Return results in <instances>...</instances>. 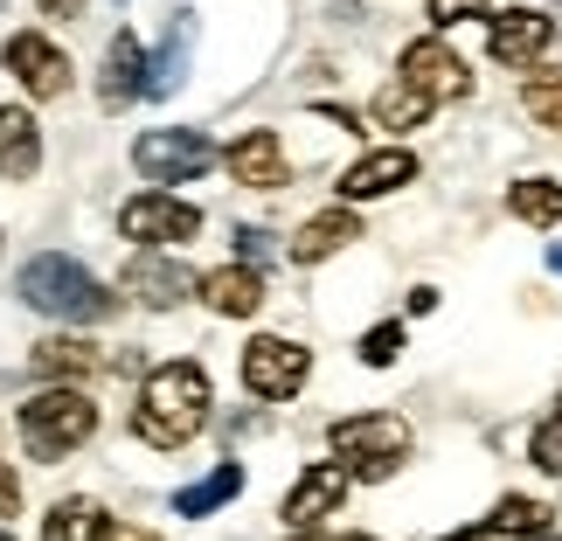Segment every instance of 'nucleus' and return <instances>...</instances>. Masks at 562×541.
Returning <instances> with one entry per match:
<instances>
[{
	"label": "nucleus",
	"instance_id": "35",
	"mask_svg": "<svg viewBox=\"0 0 562 541\" xmlns=\"http://www.w3.org/2000/svg\"><path fill=\"white\" fill-rule=\"evenodd\" d=\"M549 271H555V278H562V244H549Z\"/></svg>",
	"mask_w": 562,
	"mask_h": 541
},
{
	"label": "nucleus",
	"instance_id": "8",
	"mask_svg": "<svg viewBox=\"0 0 562 541\" xmlns=\"http://www.w3.org/2000/svg\"><path fill=\"white\" fill-rule=\"evenodd\" d=\"M0 63H8V77L29 98H63L70 91V56H63L49 35H35V29H14L8 42H0Z\"/></svg>",
	"mask_w": 562,
	"mask_h": 541
},
{
	"label": "nucleus",
	"instance_id": "14",
	"mask_svg": "<svg viewBox=\"0 0 562 541\" xmlns=\"http://www.w3.org/2000/svg\"><path fill=\"white\" fill-rule=\"evenodd\" d=\"M409 181H417V154L409 146H375L340 174V202H382V194H396Z\"/></svg>",
	"mask_w": 562,
	"mask_h": 541
},
{
	"label": "nucleus",
	"instance_id": "1",
	"mask_svg": "<svg viewBox=\"0 0 562 541\" xmlns=\"http://www.w3.org/2000/svg\"><path fill=\"white\" fill-rule=\"evenodd\" d=\"M209 409H215L209 368H202V361H160L154 375L139 382L133 438H139V444H154V451H181L194 430L209 424Z\"/></svg>",
	"mask_w": 562,
	"mask_h": 541
},
{
	"label": "nucleus",
	"instance_id": "37",
	"mask_svg": "<svg viewBox=\"0 0 562 541\" xmlns=\"http://www.w3.org/2000/svg\"><path fill=\"white\" fill-rule=\"evenodd\" d=\"M555 42H562V14H555Z\"/></svg>",
	"mask_w": 562,
	"mask_h": 541
},
{
	"label": "nucleus",
	"instance_id": "21",
	"mask_svg": "<svg viewBox=\"0 0 562 541\" xmlns=\"http://www.w3.org/2000/svg\"><path fill=\"white\" fill-rule=\"evenodd\" d=\"M104 534H112V514H104V500H91V493L56 500L49 521H42V541H104Z\"/></svg>",
	"mask_w": 562,
	"mask_h": 541
},
{
	"label": "nucleus",
	"instance_id": "15",
	"mask_svg": "<svg viewBox=\"0 0 562 541\" xmlns=\"http://www.w3.org/2000/svg\"><path fill=\"white\" fill-rule=\"evenodd\" d=\"M194 292H202V306H209V313H223V319H250L257 306H265V271L236 257V264L202 271V278H194Z\"/></svg>",
	"mask_w": 562,
	"mask_h": 541
},
{
	"label": "nucleus",
	"instance_id": "23",
	"mask_svg": "<svg viewBox=\"0 0 562 541\" xmlns=\"http://www.w3.org/2000/svg\"><path fill=\"white\" fill-rule=\"evenodd\" d=\"M236 493H244V465H215L209 480H194V486H181V493H175V514H181V521H202V514L229 507Z\"/></svg>",
	"mask_w": 562,
	"mask_h": 541
},
{
	"label": "nucleus",
	"instance_id": "25",
	"mask_svg": "<svg viewBox=\"0 0 562 541\" xmlns=\"http://www.w3.org/2000/svg\"><path fill=\"white\" fill-rule=\"evenodd\" d=\"M549 521H555V514L542 507V500H528V493H507V500L501 507H493V534H521V541H542L549 534Z\"/></svg>",
	"mask_w": 562,
	"mask_h": 541
},
{
	"label": "nucleus",
	"instance_id": "11",
	"mask_svg": "<svg viewBox=\"0 0 562 541\" xmlns=\"http://www.w3.org/2000/svg\"><path fill=\"white\" fill-rule=\"evenodd\" d=\"M133 98H154V56H146V42L133 29H119L112 49H104V70H98V104L125 112Z\"/></svg>",
	"mask_w": 562,
	"mask_h": 541
},
{
	"label": "nucleus",
	"instance_id": "26",
	"mask_svg": "<svg viewBox=\"0 0 562 541\" xmlns=\"http://www.w3.org/2000/svg\"><path fill=\"white\" fill-rule=\"evenodd\" d=\"M181 70H188V14H175V29H167V49L154 56V98L181 91Z\"/></svg>",
	"mask_w": 562,
	"mask_h": 541
},
{
	"label": "nucleus",
	"instance_id": "38",
	"mask_svg": "<svg viewBox=\"0 0 562 541\" xmlns=\"http://www.w3.org/2000/svg\"><path fill=\"white\" fill-rule=\"evenodd\" d=\"M542 541H562V534H542Z\"/></svg>",
	"mask_w": 562,
	"mask_h": 541
},
{
	"label": "nucleus",
	"instance_id": "19",
	"mask_svg": "<svg viewBox=\"0 0 562 541\" xmlns=\"http://www.w3.org/2000/svg\"><path fill=\"white\" fill-rule=\"evenodd\" d=\"M29 368L42 382H83V375H98L104 368V348L98 340H83V334H49V340H35L29 348Z\"/></svg>",
	"mask_w": 562,
	"mask_h": 541
},
{
	"label": "nucleus",
	"instance_id": "6",
	"mask_svg": "<svg viewBox=\"0 0 562 541\" xmlns=\"http://www.w3.org/2000/svg\"><path fill=\"white\" fill-rule=\"evenodd\" d=\"M215 167V139L209 133H188V125H154V133L133 139V174L175 188V181H194Z\"/></svg>",
	"mask_w": 562,
	"mask_h": 541
},
{
	"label": "nucleus",
	"instance_id": "27",
	"mask_svg": "<svg viewBox=\"0 0 562 541\" xmlns=\"http://www.w3.org/2000/svg\"><path fill=\"white\" fill-rule=\"evenodd\" d=\"M528 465H535V472H549V480H562V409L535 424V438H528Z\"/></svg>",
	"mask_w": 562,
	"mask_h": 541
},
{
	"label": "nucleus",
	"instance_id": "12",
	"mask_svg": "<svg viewBox=\"0 0 562 541\" xmlns=\"http://www.w3.org/2000/svg\"><path fill=\"white\" fill-rule=\"evenodd\" d=\"M223 167H229V181H236V188H250V194H278V188L292 181L285 139L265 133V125H257V133H236V146L223 154Z\"/></svg>",
	"mask_w": 562,
	"mask_h": 541
},
{
	"label": "nucleus",
	"instance_id": "10",
	"mask_svg": "<svg viewBox=\"0 0 562 541\" xmlns=\"http://www.w3.org/2000/svg\"><path fill=\"white\" fill-rule=\"evenodd\" d=\"M396 77H409V83H424L430 98H465L472 91V70H465V56L451 49L445 35H417V42H403V56H396Z\"/></svg>",
	"mask_w": 562,
	"mask_h": 541
},
{
	"label": "nucleus",
	"instance_id": "34",
	"mask_svg": "<svg viewBox=\"0 0 562 541\" xmlns=\"http://www.w3.org/2000/svg\"><path fill=\"white\" fill-rule=\"evenodd\" d=\"M445 541H486V528H465V534H445Z\"/></svg>",
	"mask_w": 562,
	"mask_h": 541
},
{
	"label": "nucleus",
	"instance_id": "17",
	"mask_svg": "<svg viewBox=\"0 0 562 541\" xmlns=\"http://www.w3.org/2000/svg\"><path fill=\"white\" fill-rule=\"evenodd\" d=\"M125 292H133V298H146V306H181V298L194 292V271H188V264H175V257H160V250H146V244H139V257L125 264Z\"/></svg>",
	"mask_w": 562,
	"mask_h": 541
},
{
	"label": "nucleus",
	"instance_id": "22",
	"mask_svg": "<svg viewBox=\"0 0 562 541\" xmlns=\"http://www.w3.org/2000/svg\"><path fill=\"white\" fill-rule=\"evenodd\" d=\"M521 112L542 125V133H562V63H528V77H521Z\"/></svg>",
	"mask_w": 562,
	"mask_h": 541
},
{
	"label": "nucleus",
	"instance_id": "29",
	"mask_svg": "<svg viewBox=\"0 0 562 541\" xmlns=\"http://www.w3.org/2000/svg\"><path fill=\"white\" fill-rule=\"evenodd\" d=\"M430 8V29H451V21H486L493 0H424Z\"/></svg>",
	"mask_w": 562,
	"mask_h": 541
},
{
	"label": "nucleus",
	"instance_id": "5",
	"mask_svg": "<svg viewBox=\"0 0 562 541\" xmlns=\"http://www.w3.org/2000/svg\"><path fill=\"white\" fill-rule=\"evenodd\" d=\"M119 236H125V244H146V250L194 244V236H202V208L181 202V194H167V188L125 194V202H119Z\"/></svg>",
	"mask_w": 562,
	"mask_h": 541
},
{
	"label": "nucleus",
	"instance_id": "16",
	"mask_svg": "<svg viewBox=\"0 0 562 541\" xmlns=\"http://www.w3.org/2000/svg\"><path fill=\"white\" fill-rule=\"evenodd\" d=\"M348 244H361V215H355V202L319 208V215H306V223H299V236H292V264H327V257H340Z\"/></svg>",
	"mask_w": 562,
	"mask_h": 541
},
{
	"label": "nucleus",
	"instance_id": "18",
	"mask_svg": "<svg viewBox=\"0 0 562 541\" xmlns=\"http://www.w3.org/2000/svg\"><path fill=\"white\" fill-rule=\"evenodd\" d=\"M42 174V125L29 104H0V181H35Z\"/></svg>",
	"mask_w": 562,
	"mask_h": 541
},
{
	"label": "nucleus",
	"instance_id": "3",
	"mask_svg": "<svg viewBox=\"0 0 562 541\" xmlns=\"http://www.w3.org/2000/svg\"><path fill=\"white\" fill-rule=\"evenodd\" d=\"M21 451H29L35 465H56V459H70L77 444H91L98 438V403L83 396L77 382H56V388H42V396L21 403Z\"/></svg>",
	"mask_w": 562,
	"mask_h": 541
},
{
	"label": "nucleus",
	"instance_id": "20",
	"mask_svg": "<svg viewBox=\"0 0 562 541\" xmlns=\"http://www.w3.org/2000/svg\"><path fill=\"white\" fill-rule=\"evenodd\" d=\"M430 112H438V98H430L424 83H409V77H389L375 91V104H369V119L382 133H417V125H430Z\"/></svg>",
	"mask_w": 562,
	"mask_h": 541
},
{
	"label": "nucleus",
	"instance_id": "13",
	"mask_svg": "<svg viewBox=\"0 0 562 541\" xmlns=\"http://www.w3.org/2000/svg\"><path fill=\"white\" fill-rule=\"evenodd\" d=\"M348 486H355V472L340 465V459L306 465V472H299V486L285 493V528H319L340 500H348Z\"/></svg>",
	"mask_w": 562,
	"mask_h": 541
},
{
	"label": "nucleus",
	"instance_id": "39",
	"mask_svg": "<svg viewBox=\"0 0 562 541\" xmlns=\"http://www.w3.org/2000/svg\"><path fill=\"white\" fill-rule=\"evenodd\" d=\"M0 541H14V534H0Z\"/></svg>",
	"mask_w": 562,
	"mask_h": 541
},
{
	"label": "nucleus",
	"instance_id": "7",
	"mask_svg": "<svg viewBox=\"0 0 562 541\" xmlns=\"http://www.w3.org/2000/svg\"><path fill=\"white\" fill-rule=\"evenodd\" d=\"M236 375H244L250 396L285 403V396H299V388H306L313 354L299 348V340H285V334H257V340H244V354H236Z\"/></svg>",
	"mask_w": 562,
	"mask_h": 541
},
{
	"label": "nucleus",
	"instance_id": "28",
	"mask_svg": "<svg viewBox=\"0 0 562 541\" xmlns=\"http://www.w3.org/2000/svg\"><path fill=\"white\" fill-rule=\"evenodd\" d=\"M355 354L369 361V368H389V361L403 354V319H382V327H369V334H361V348H355Z\"/></svg>",
	"mask_w": 562,
	"mask_h": 541
},
{
	"label": "nucleus",
	"instance_id": "2",
	"mask_svg": "<svg viewBox=\"0 0 562 541\" xmlns=\"http://www.w3.org/2000/svg\"><path fill=\"white\" fill-rule=\"evenodd\" d=\"M14 292H21V306H29V313H49V319H63V327H98V319L119 313L112 285H104V278H91L77 257H63V250L29 257Z\"/></svg>",
	"mask_w": 562,
	"mask_h": 541
},
{
	"label": "nucleus",
	"instance_id": "31",
	"mask_svg": "<svg viewBox=\"0 0 562 541\" xmlns=\"http://www.w3.org/2000/svg\"><path fill=\"white\" fill-rule=\"evenodd\" d=\"M0 514H21V472L0 459Z\"/></svg>",
	"mask_w": 562,
	"mask_h": 541
},
{
	"label": "nucleus",
	"instance_id": "24",
	"mask_svg": "<svg viewBox=\"0 0 562 541\" xmlns=\"http://www.w3.org/2000/svg\"><path fill=\"white\" fill-rule=\"evenodd\" d=\"M507 208L521 215L528 229H555V223H562V181H549V174L514 181V188H507Z\"/></svg>",
	"mask_w": 562,
	"mask_h": 541
},
{
	"label": "nucleus",
	"instance_id": "33",
	"mask_svg": "<svg viewBox=\"0 0 562 541\" xmlns=\"http://www.w3.org/2000/svg\"><path fill=\"white\" fill-rule=\"evenodd\" d=\"M409 313H417V319L438 313V285H417V292H409Z\"/></svg>",
	"mask_w": 562,
	"mask_h": 541
},
{
	"label": "nucleus",
	"instance_id": "9",
	"mask_svg": "<svg viewBox=\"0 0 562 541\" xmlns=\"http://www.w3.org/2000/svg\"><path fill=\"white\" fill-rule=\"evenodd\" d=\"M549 42H555V14H542V8H501V14H486V56L507 63V70L542 63Z\"/></svg>",
	"mask_w": 562,
	"mask_h": 541
},
{
	"label": "nucleus",
	"instance_id": "4",
	"mask_svg": "<svg viewBox=\"0 0 562 541\" xmlns=\"http://www.w3.org/2000/svg\"><path fill=\"white\" fill-rule=\"evenodd\" d=\"M327 444L340 451V465L355 472V480H389L403 459H409V424L396 409H369V417H334Z\"/></svg>",
	"mask_w": 562,
	"mask_h": 541
},
{
	"label": "nucleus",
	"instance_id": "30",
	"mask_svg": "<svg viewBox=\"0 0 562 541\" xmlns=\"http://www.w3.org/2000/svg\"><path fill=\"white\" fill-rule=\"evenodd\" d=\"M236 257H244V264L271 257V236H265V229H236Z\"/></svg>",
	"mask_w": 562,
	"mask_h": 541
},
{
	"label": "nucleus",
	"instance_id": "32",
	"mask_svg": "<svg viewBox=\"0 0 562 541\" xmlns=\"http://www.w3.org/2000/svg\"><path fill=\"white\" fill-rule=\"evenodd\" d=\"M35 8L49 14V21H77V14H83V0H35Z\"/></svg>",
	"mask_w": 562,
	"mask_h": 541
},
{
	"label": "nucleus",
	"instance_id": "36",
	"mask_svg": "<svg viewBox=\"0 0 562 541\" xmlns=\"http://www.w3.org/2000/svg\"><path fill=\"white\" fill-rule=\"evenodd\" d=\"M125 541H160V534H146V528H133V534H125Z\"/></svg>",
	"mask_w": 562,
	"mask_h": 541
}]
</instances>
